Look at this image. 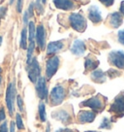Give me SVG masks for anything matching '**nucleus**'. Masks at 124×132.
<instances>
[{"instance_id": "nucleus-1", "label": "nucleus", "mask_w": 124, "mask_h": 132, "mask_svg": "<svg viewBox=\"0 0 124 132\" xmlns=\"http://www.w3.org/2000/svg\"><path fill=\"white\" fill-rule=\"evenodd\" d=\"M109 112L112 114V120L114 122L117 119L124 117V91H120L116 95L112 103L111 104V107L109 109Z\"/></svg>"}, {"instance_id": "nucleus-2", "label": "nucleus", "mask_w": 124, "mask_h": 132, "mask_svg": "<svg viewBox=\"0 0 124 132\" xmlns=\"http://www.w3.org/2000/svg\"><path fill=\"white\" fill-rule=\"evenodd\" d=\"M108 99L107 97L103 96L102 94H97L91 98L87 99L85 101H83L81 103L82 107H88L95 113H101L104 111V109L107 105Z\"/></svg>"}, {"instance_id": "nucleus-3", "label": "nucleus", "mask_w": 124, "mask_h": 132, "mask_svg": "<svg viewBox=\"0 0 124 132\" xmlns=\"http://www.w3.org/2000/svg\"><path fill=\"white\" fill-rule=\"evenodd\" d=\"M69 22H70L71 27L78 32H83L87 27L85 18L79 13L71 14L69 16Z\"/></svg>"}, {"instance_id": "nucleus-4", "label": "nucleus", "mask_w": 124, "mask_h": 132, "mask_svg": "<svg viewBox=\"0 0 124 132\" xmlns=\"http://www.w3.org/2000/svg\"><path fill=\"white\" fill-rule=\"evenodd\" d=\"M17 96V87L16 82H11L7 87L6 89V105L8 108V111L10 116H13L14 109H15V99Z\"/></svg>"}, {"instance_id": "nucleus-5", "label": "nucleus", "mask_w": 124, "mask_h": 132, "mask_svg": "<svg viewBox=\"0 0 124 132\" xmlns=\"http://www.w3.org/2000/svg\"><path fill=\"white\" fill-rule=\"evenodd\" d=\"M66 97V89L61 85H57L51 89L50 94V102L54 106L61 104Z\"/></svg>"}, {"instance_id": "nucleus-6", "label": "nucleus", "mask_w": 124, "mask_h": 132, "mask_svg": "<svg viewBox=\"0 0 124 132\" xmlns=\"http://www.w3.org/2000/svg\"><path fill=\"white\" fill-rule=\"evenodd\" d=\"M108 61L112 66L124 70V52L123 51H112L108 55Z\"/></svg>"}, {"instance_id": "nucleus-7", "label": "nucleus", "mask_w": 124, "mask_h": 132, "mask_svg": "<svg viewBox=\"0 0 124 132\" xmlns=\"http://www.w3.org/2000/svg\"><path fill=\"white\" fill-rule=\"evenodd\" d=\"M60 65V58L57 55H52L46 62V76L48 80H50L57 72Z\"/></svg>"}, {"instance_id": "nucleus-8", "label": "nucleus", "mask_w": 124, "mask_h": 132, "mask_svg": "<svg viewBox=\"0 0 124 132\" xmlns=\"http://www.w3.org/2000/svg\"><path fill=\"white\" fill-rule=\"evenodd\" d=\"M27 73H28V78L32 82H35L38 81V79L40 78V74H41V67L38 62L37 58L33 57L31 62L28 64V69H27Z\"/></svg>"}, {"instance_id": "nucleus-9", "label": "nucleus", "mask_w": 124, "mask_h": 132, "mask_svg": "<svg viewBox=\"0 0 124 132\" xmlns=\"http://www.w3.org/2000/svg\"><path fill=\"white\" fill-rule=\"evenodd\" d=\"M123 23V16L120 12H113L108 16L106 24L111 28H118Z\"/></svg>"}, {"instance_id": "nucleus-10", "label": "nucleus", "mask_w": 124, "mask_h": 132, "mask_svg": "<svg viewBox=\"0 0 124 132\" xmlns=\"http://www.w3.org/2000/svg\"><path fill=\"white\" fill-rule=\"evenodd\" d=\"M87 16L88 19L90 20L94 24H98L101 21H103V18H102V13L100 11V9L98 6L96 5H92L88 8L87 11Z\"/></svg>"}, {"instance_id": "nucleus-11", "label": "nucleus", "mask_w": 124, "mask_h": 132, "mask_svg": "<svg viewBox=\"0 0 124 132\" xmlns=\"http://www.w3.org/2000/svg\"><path fill=\"white\" fill-rule=\"evenodd\" d=\"M36 93L37 96L42 100H46L48 97V87H47V82L46 79L43 77H40L36 82Z\"/></svg>"}, {"instance_id": "nucleus-12", "label": "nucleus", "mask_w": 124, "mask_h": 132, "mask_svg": "<svg viewBox=\"0 0 124 132\" xmlns=\"http://www.w3.org/2000/svg\"><path fill=\"white\" fill-rule=\"evenodd\" d=\"M35 41L41 50H44L46 48V29L43 24H39L36 27Z\"/></svg>"}, {"instance_id": "nucleus-13", "label": "nucleus", "mask_w": 124, "mask_h": 132, "mask_svg": "<svg viewBox=\"0 0 124 132\" xmlns=\"http://www.w3.org/2000/svg\"><path fill=\"white\" fill-rule=\"evenodd\" d=\"M52 2L56 8L63 11H71L77 7L75 0H52Z\"/></svg>"}, {"instance_id": "nucleus-14", "label": "nucleus", "mask_w": 124, "mask_h": 132, "mask_svg": "<svg viewBox=\"0 0 124 132\" xmlns=\"http://www.w3.org/2000/svg\"><path fill=\"white\" fill-rule=\"evenodd\" d=\"M96 118V113L93 111L83 110L78 114V121L79 123H90Z\"/></svg>"}, {"instance_id": "nucleus-15", "label": "nucleus", "mask_w": 124, "mask_h": 132, "mask_svg": "<svg viewBox=\"0 0 124 132\" xmlns=\"http://www.w3.org/2000/svg\"><path fill=\"white\" fill-rule=\"evenodd\" d=\"M85 50H86V46H85V43L83 41V40H79V39H77L73 42L72 44V47H71V53L75 55H78V56H81L83 55L84 53H85Z\"/></svg>"}, {"instance_id": "nucleus-16", "label": "nucleus", "mask_w": 124, "mask_h": 132, "mask_svg": "<svg viewBox=\"0 0 124 132\" xmlns=\"http://www.w3.org/2000/svg\"><path fill=\"white\" fill-rule=\"evenodd\" d=\"M51 117L56 120H59V121H61V122L65 124L71 123V120H72L70 114L66 110H63V109H60V110L54 112Z\"/></svg>"}, {"instance_id": "nucleus-17", "label": "nucleus", "mask_w": 124, "mask_h": 132, "mask_svg": "<svg viewBox=\"0 0 124 132\" xmlns=\"http://www.w3.org/2000/svg\"><path fill=\"white\" fill-rule=\"evenodd\" d=\"M99 60L92 54H88L85 60H84V68H85V72H89V71H93L97 69V67L99 66Z\"/></svg>"}, {"instance_id": "nucleus-18", "label": "nucleus", "mask_w": 124, "mask_h": 132, "mask_svg": "<svg viewBox=\"0 0 124 132\" xmlns=\"http://www.w3.org/2000/svg\"><path fill=\"white\" fill-rule=\"evenodd\" d=\"M64 48V42L63 41H54L49 43V45L47 46V54L48 55H51V54H55L56 53L60 52L62 49Z\"/></svg>"}, {"instance_id": "nucleus-19", "label": "nucleus", "mask_w": 124, "mask_h": 132, "mask_svg": "<svg viewBox=\"0 0 124 132\" xmlns=\"http://www.w3.org/2000/svg\"><path fill=\"white\" fill-rule=\"evenodd\" d=\"M91 80L97 84H103L107 81V74L101 69H95L91 72L90 74Z\"/></svg>"}, {"instance_id": "nucleus-20", "label": "nucleus", "mask_w": 124, "mask_h": 132, "mask_svg": "<svg viewBox=\"0 0 124 132\" xmlns=\"http://www.w3.org/2000/svg\"><path fill=\"white\" fill-rule=\"evenodd\" d=\"M28 29H27V34H28V40L29 42L35 41V33H36V27H35V23L33 21H29Z\"/></svg>"}, {"instance_id": "nucleus-21", "label": "nucleus", "mask_w": 124, "mask_h": 132, "mask_svg": "<svg viewBox=\"0 0 124 132\" xmlns=\"http://www.w3.org/2000/svg\"><path fill=\"white\" fill-rule=\"evenodd\" d=\"M27 38H28V34H27V29L23 28L21 30V42H20V45H21V48L22 50H26L27 49Z\"/></svg>"}, {"instance_id": "nucleus-22", "label": "nucleus", "mask_w": 124, "mask_h": 132, "mask_svg": "<svg viewBox=\"0 0 124 132\" xmlns=\"http://www.w3.org/2000/svg\"><path fill=\"white\" fill-rule=\"evenodd\" d=\"M26 50H27V60H26V62H27V65H28L32 60V58H33V53L34 50H35V41L30 42Z\"/></svg>"}, {"instance_id": "nucleus-23", "label": "nucleus", "mask_w": 124, "mask_h": 132, "mask_svg": "<svg viewBox=\"0 0 124 132\" xmlns=\"http://www.w3.org/2000/svg\"><path fill=\"white\" fill-rule=\"evenodd\" d=\"M38 112H39V118L42 121L47 120V113H46V106L45 104L41 102L38 106Z\"/></svg>"}, {"instance_id": "nucleus-24", "label": "nucleus", "mask_w": 124, "mask_h": 132, "mask_svg": "<svg viewBox=\"0 0 124 132\" xmlns=\"http://www.w3.org/2000/svg\"><path fill=\"white\" fill-rule=\"evenodd\" d=\"M107 76H109L111 79H114L116 77H119L122 75V72H120L119 70H116V69H113V68H111V69H109L108 72L106 73Z\"/></svg>"}, {"instance_id": "nucleus-25", "label": "nucleus", "mask_w": 124, "mask_h": 132, "mask_svg": "<svg viewBox=\"0 0 124 132\" xmlns=\"http://www.w3.org/2000/svg\"><path fill=\"white\" fill-rule=\"evenodd\" d=\"M34 7L38 11L39 15H43L45 12V9H44V4L42 2V0H36V2L34 3Z\"/></svg>"}, {"instance_id": "nucleus-26", "label": "nucleus", "mask_w": 124, "mask_h": 132, "mask_svg": "<svg viewBox=\"0 0 124 132\" xmlns=\"http://www.w3.org/2000/svg\"><path fill=\"white\" fill-rule=\"evenodd\" d=\"M112 121L111 120H109L108 118H104L102 120V123L100 124L99 128H105V129H111L112 126Z\"/></svg>"}, {"instance_id": "nucleus-27", "label": "nucleus", "mask_w": 124, "mask_h": 132, "mask_svg": "<svg viewBox=\"0 0 124 132\" xmlns=\"http://www.w3.org/2000/svg\"><path fill=\"white\" fill-rule=\"evenodd\" d=\"M16 125L19 129H24V124H23V121H22V119L20 114H17L16 116Z\"/></svg>"}, {"instance_id": "nucleus-28", "label": "nucleus", "mask_w": 124, "mask_h": 132, "mask_svg": "<svg viewBox=\"0 0 124 132\" xmlns=\"http://www.w3.org/2000/svg\"><path fill=\"white\" fill-rule=\"evenodd\" d=\"M117 40L121 45L124 46V29H121L117 33Z\"/></svg>"}, {"instance_id": "nucleus-29", "label": "nucleus", "mask_w": 124, "mask_h": 132, "mask_svg": "<svg viewBox=\"0 0 124 132\" xmlns=\"http://www.w3.org/2000/svg\"><path fill=\"white\" fill-rule=\"evenodd\" d=\"M17 106H19L20 111L21 112L23 111V100H22L21 95H17Z\"/></svg>"}, {"instance_id": "nucleus-30", "label": "nucleus", "mask_w": 124, "mask_h": 132, "mask_svg": "<svg viewBox=\"0 0 124 132\" xmlns=\"http://www.w3.org/2000/svg\"><path fill=\"white\" fill-rule=\"evenodd\" d=\"M34 9H35V7H34V3L33 2H31V3L29 4L28 10H27V13H28L30 19H31V18H33V16H34Z\"/></svg>"}, {"instance_id": "nucleus-31", "label": "nucleus", "mask_w": 124, "mask_h": 132, "mask_svg": "<svg viewBox=\"0 0 124 132\" xmlns=\"http://www.w3.org/2000/svg\"><path fill=\"white\" fill-rule=\"evenodd\" d=\"M29 19H30V16H29L28 13L27 11L26 12L23 13V16H22V22H23V24L24 25H27L29 23Z\"/></svg>"}, {"instance_id": "nucleus-32", "label": "nucleus", "mask_w": 124, "mask_h": 132, "mask_svg": "<svg viewBox=\"0 0 124 132\" xmlns=\"http://www.w3.org/2000/svg\"><path fill=\"white\" fill-rule=\"evenodd\" d=\"M99 1L106 7H111L114 3V0H99Z\"/></svg>"}, {"instance_id": "nucleus-33", "label": "nucleus", "mask_w": 124, "mask_h": 132, "mask_svg": "<svg viewBox=\"0 0 124 132\" xmlns=\"http://www.w3.org/2000/svg\"><path fill=\"white\" fill-rule=\"evenodd\" d=\"M23 1H24V0H17V13L22 12V8H23Z\"/></svg>"}, {"instance_id": "nucleus-34", "label": "nucleus", "mask_w": 124, "mask_h": 132, "mask_svg": "<svg viewBox=\"0 0 124 132\" xmlns=\"http://www.w3.org/2000/svg\"><path fill=\"white\" fill-rule=\"evenodd\" d=\"M8 12L7 7H0V18H5Z\"/></svg>"}, {"instance_id": "nucleus-35", "label": "nucleus", "mask_w": 124, "mask_h": 132, "mask_svg": "<svg viewBox=\"0 0 124 132\" xmlns=\"http://www.w3.org/2000/svg\"><path fill=\"white\" fill-rule=\"evenodd\" d=\"M0 132H8V126H7V121H4L0 124Z\"/></svg>"}, {"instance_id": "nucleus-36", "label": "nucleus", "mask_w": 124, "mask_h": 132, "mask_svg": "<svg viewBox=\"0 0 124 132\" xmlns=\"http://www.w3.org/2000/svg\"><path fill=\"white\" fill-rule=\"evenodd\" d=\"M6 118V115H5V111H4V108L1 107L0 108V121H3Z\"/></svg>"}, {"instance_id": "nucleus-37", "label": "nucleus", "mask_w": 124, "mask_h": 132, "mask_svg": "<svg viewBox=\"0 0 124 132\" xmlns=\"http://www.w3.org/2000/svg\"><path fill=\"white\" fill-rule=\"evenodd\" d=\"M119 12H120V14L124 16V0H123V1H121V3H120Z\"/></svg>"}, {"instance_id": "nucleus-38", "label": "nucleus", "mask_w": 124, "mask_h": 132, "mask_svg": "<svg viewBox=\"0 0 124 132\" xmlns=\"http://www.w3.org/2000/svg\"><path fill=\"white\" fill-rule=\"evenodd\" d=\"M15 126H16V122L12 121V122H11V126H10V132H16Z\"/></svg>"}, {"instance_id": "nucleus-39", "label": "nucleus", "mask_w": 124, "mask_h": 132, "mask_svg": "<svg viewBox=\"0 0 124 132\" xmlns=\"http://www.w3.org/2000/svg\"><path fill=\"white\" fill-rule=\"evenodd\" d=\"M56 132H74L71 129H67V128H62V129H58Z\"/></svg>"}, {"instance_id": "nucleus-40", "label": "nucleus", "mask_w": 124, "mask_h": 132, "mask_svg": "<svg viewBox=\"0 0 124 132\" xmlns=\"http://www.w3.org/2000/svg\"><path fill=\"white\" fill-rule=\"evenodd\" d=\"M47 132H50V124L48 123V128H47Z\"/></svg>"}, {"instance_id": "nucleus-41", "label": "nucleus", "mask_w": 124, "mask_h": 132, "mask_svg": "<svg viewBox=\"0 0 124 132\" xmlns=\"http://www.w3.org/2000/svg\"><path fill=\"white\" fill-rule=\"evenodd\" d=\"M14 1H15V0H10V1H9V4H10V5H12L13 3H14Z\"/></svg>"}, {"instance_id": "nucleus-42", "label": "nucleus", "mask_w": 124, "mask_h": 132, "mask_svg": "<svg viewBox=\"0 0 124 132\" xmlns=\"http://www.w3.org/2000/svg\"><path fill=\"white\" fill-rule=\"evenodd\" d=\"M2 40H3V38H2V36H0V46L2 44Z\"/></svg>"}, {"instance_id": "nucleus-43", "label": "nucleus", "mask_w": 124, "mask_h": 132, "mask_svg": "<svg viewBox=\"0 0 124 132\" xmlns=\"http://www.w3.org/2000/svg\"><path fill=\"white\" fill-rule=\"evenodd\" d=\"M42 2H43V4L45 5L46 3H47V0H42Z\"/></svg>"}, {"instance_id": "nucleus-44", "label": "nucleus", "mask_w": 124, "mask_h": 132, "mask_svg": "<svg viewBox=\"0 0 124 132\" xmlns=\"http://www.w3.org/2000/svg\"><path fill=\"white\" fill-rule=\"evenodd\" d=\"M1 74H2V69H1V67H0V79H1Z\"/></svg>"}, {"instance_id": "nucleus-45", "label": "nucleus", "mask_w": 124, "mask_h": 132, "mask_svg": "<svg viewBox=\"0 0 124 132\" xmlns=\"http://www.w3.org/2000/svg\"><path fill=\"white\" fill-rule=\"evenodd\" d=\"M85 132H99V131H85Z\"/></svg>"}, {"instance_id": "nucleus-46", "label": "nucleus", "mask_w": 124, "mask_h": 132, "mask_svg": "<svg viewBox=\"0 0 124 132\" xmlns=\"http://www.w3.org/2000/svg\"><path fill=\"white\" fill-rule=\"evenodd\" d=\"M0 24H1V18H0Z\"/></svg>"}]
</instances>
